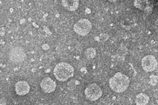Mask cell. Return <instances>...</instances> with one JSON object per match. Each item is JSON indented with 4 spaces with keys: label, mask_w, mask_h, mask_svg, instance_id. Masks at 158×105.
<instances>
[{
    "label": "cell",
    "mask_w": 158,
    "mask_h": 105,
    "mask_svg": "<svg viewBox=\"0 0 158 105\" xmlns=\"http://www.w3.org/2000/svg\"><path fill=\"white\" fill-rule=\"evenodd\" d=\"M130 79L121 72L115 73L110 78L109 85L112 91L116 93H121L127 91L130 85Z\"/></svg>",
    "instance_id": "1"
},
{
    "label": "cell",
    "mask_w": 158,
    "mask_h": 105,
    "mask_svg": "<svg viewBox=\"0 0 158 105\" xmlns=\"http://www.w3.org/2000/svg\"><path fill=\"white\" fill-rule=\"evenodd\" d=\"M74 68L66 62H61L56 65L53 70L55 78L60 82H65L73 76Z\"/></svg>",
    "instance_id": "2"
},
{
    "label": "cell",
    "mask_w": 158,
    "mask_h": 105,
    "mask_svg": "<svg viewBox=\"0 0 158 105\" xmlns=\"http://www.w3.org/2000/svg\"><path fill=\"white\" fill-rule=\"evenodd\" d=\"M85 93L87 99L94 102L99 99L103 94L102 89L96 83L89 85L85 89Z\"/></svg>",
    "instance_id": "3"
},
{
    "label": "cell",
    "mask_w": 158,
    "mask_h": 105,
    "mask_svg": "<svg viewBox=\"0 0 158 105\" xmlns=\"http://www.w3.org/2000/svg\"><path fill=\"white\" fill-rule=\"evenodd\" d=\"M92 28L91 23L86 18L79 20L73 26V30L76 33L81 36H86L90 33Z\"/></svg>",
    "instance_id": "4"
},
{
    "label": "cell",
    "mask_w": 158,
    "mask_h": 105,
    "mask_svg": "<svg viewBox=\"0 0 158 105\" xmlns=\"http://www.w3.org/2000/svg\"><path fill=\"white\" fill-rule=\"evenodd\" d=\"M141 66L144 71L152 72L158 67V61L154 56L148 55L142 59Z\"/></svg>",
    "instance_id": "5"
},
{
    "label": "cell",
    "mask_w": 158,
    "mask_h": 105,
    "mask_svg": "<svg viewBox=\"0 0 158 105\" xmlns=\"http://www.w3.org/2000/svg\"><path fill=\"white\" fill-rule=\"evenodd\" d=\"M26 57L27 55L24 50L20 47L12 48L10 53V59L15 63L23 62L26 59Z\"/></svg>",
    "instance_id": "6"
},
{
    "label": "cell",
    "mask_w": 158,
    "mask_h": 105,
    "mask_svg": "<svg viewBox=\"0 0 158 105\" xmlns=\"http://www.w3.org/2000/svg\"><path fill=\"white\" fill-rule=\"evenodd\" d=\"M42 90L46 93H51L56 91V84L52 79L47 77L42 80L40 84Z\"/></svg>",
    "instance_id": "7"
},
{
    "label": "cell",
    "mask_w": 158,
    "mask_h": 105,
    "mask_svg": "<svg viewBox=\"0 0 158 105\" xmlns=\"http://www.w3.org/2000/svg\"><path fill=\"white\" fill-rule=\"evenodd\" d=\"M30 86L27 82L24 80H20L15 85V90L16 94L19 96H24L30 91Z\"/></svg>",
    "instance_id": "8"
},
{
    "label": "cell",
    "mask_w": 158,
    "mask_h": 105,
    "mask_svg": "<svg viewBox=\"0 0 158 105\" xmlns=\"http://www.w3.org/2000/svg\"><path fill=\"white\" fill-rule=\"evenodd\" d=\"M133 5L137 9H140L141 11H144L146 13L150 12L152 10V4L149 1L136 0L135 1Z\"/></svg>",
    "instance_id": "9"
},
{
    "label": "cell",
    "mask_w": 158,
    "mask_h": 105,
    "mask_svg": "<svg viewBox=\"0 0 158 105\" xmlns=\"http://www.w3.org/2000/svg\"><path fill=\"white\" fill-rule=\"evenodd\" d=\"M79 0H63L61 4L67 10L70 12H73L77 10L79 6Z\"/></svg>",
    "instance_id": "10"
},
{
    "label": "cell",
    "mask_w": 158,
    "mask_h": 105,
    "mask_svg": "<svg viewBox=\"0 0 158 105\" xmlns=\"http://www.w3.org/2000/svg\"><path fill=\"white\" fill-rule=\"evenodd\" d=\"M150 98L147 95L140 93L137 95L135 98V103L137 105H146L149 103Z\"/></svg>",
    "instance_id": "11"
},
{
    "label": "cell",
    "mask_w": 158,
    "mask_h": 105,
    "mask_svg": "<svg viewBox=\"0 0 158 105\" xmlns=\"http://www.w3.org/2000/svg\"><path fill=\"white\" fill-rule=\"evenodd\" d=\"M85 54L87 58L90 59H94V57H95V55H96V54H97V52H96L95 48L91 47V48H88V49L86 50Z\"/></svg>",
    "instance_id": "12"
},
{
    "label": "cell",
    "mask_w": 158,
    "mask_h": 105,
    "mask_svg": "<svg viewBox=\"0 0 158 105\" xmlns=\"http://www.w3.org/2000/svg\"><path fill=\"white\" fill-rule=\"evenodd\" d=\"M158 83V76L152 75L150 76V85L151 86L156 85Z\"/></svg>",
    "instance_id": "13"
},
{
    "label": "cell",
    "mask_w": 158,
    "mask_h": 105,
    "mask_svg": "<svg viewBox=\"0 0 158 105\" xmlns=\"http://www.w3.org/2000/svg\"><path fill=\"white\" fill-rule=\"evenodd\" d=\"M1 105H6V102L5 98H2L1 99Z\"/></svg>",
    "instance_id": "14"
}]
</instances>
